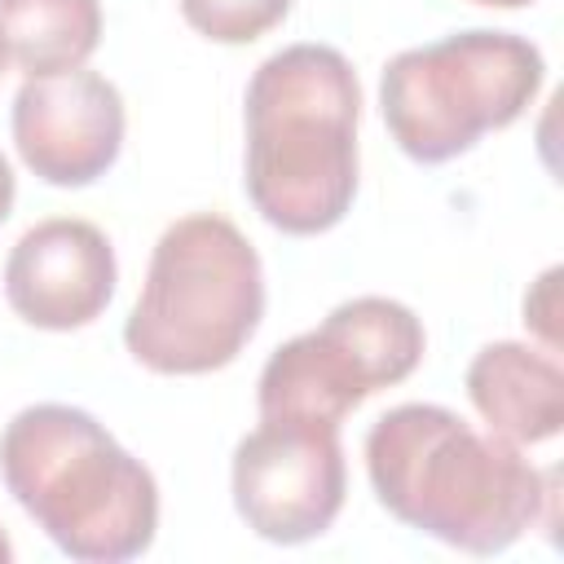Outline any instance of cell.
Listing matches in <instances>:
<instances>
[{"label": "cell", "mask_w": 564, "mask_h": 564, "mask_svg": "<svg viewBox=\"0 0 564 564\" xmlns=\"http://www.w3.org/2000/svg\"><path fill=\"white\" fill-rule=\"evenodd\" d=\"M13 194H18V185H13V167H9V159L0 154V225H4V216L13 212Z\"/></svg>", "instance_id": "5bb4252c"}, {"label": "cell", "mask_w": 564, "mask_h": 564, "mask_svg": "<svg viewBox=\"0 0 564 564\" xmlns=\"http://www.w3.org/2000/svg\"><path fill=\"white\" fill-rule=\"evenodd\" d=\"M13 145L40 181L62 189L93 185L119 159L123 97L88 66L26 75L13 97Z\"/></svg>", "instance_id": "ba28073f"}, {"label": "cell", "mask_w": 564, "mask_h": 564, "mask_svg": "<svg viewBox=\"0 0 564 564\" xmlns=\"http://www.w3.org/2000/svg\"><path fill=\"white\" fill-rule=\"evenodd\" d=\"M423 361V322L388 295L335 304L322 326L286 339L260 370V419H308L339 427L370 392L392 388Z\"/></svg>", "instance_id": "8992f818"}, {"label": "cell", "mask_w": 564, "mask_h": 564, "mask_svg": "<svg viewBox=\"0 0 564 564\" xmlns=\"http://www.w3.org/2000/svg\"><path fill=\"white\" fill-rule=\"evenodd\" d=\"M375 498L410 529L467 555L520 542L551 498V480L498 432H476L445 405L405 401L366 432Z\"/></svg>", "instance_id": "6da1fadb"}, {"label": "cell", "mask_w": 564, "mask_h": 564, "mask_svg": "<svg viewBox=\"0 0 564 564\" xmlns=\"http://www.w3.org/2000/svg\"><path fill=\"white\" fill-rule=\"evenodd\" d=\"M291 13V0H181V18L216 44H251Z\"/></svg>", "instance_id": "7c38bea8"}, {"label": "cell", "mask_w": 564, "mask_h": 564, "mask_svg": "<svg viewBox=\"0 0 564 564\" xmlns=\"http://www.w3.org/2000/svg\"><path fill=\"white\" fill-rule=\"evenodd\" d=\"M555 282H560V269H546L538 278V286L524 295V322L546 339V348H555V326H551V317H555Z\"/></svg>", "instance_id": "4fadbf2b"}, {"label": "cell", "mask_w": 564, "mask_h": 564, "mask_svg": "<svg viewBox=\"0 0 564 564\" xmlns=\"http://www.w3.org/2000/svg\"><path fill=\"white\" fill-rule=\"evenodd\" d=\"M0 44L26 75H62L101 44L97 0H0Z\"/></svg>", "instance_id": "8fae6325"}, {"label": "cell", "mask_w": 564, "mask_h": 564, "mask_svg": "<svg viewBox=\"0 0 564 564\" xmlns=\"http://www.w3.org/2000/svg\"><path fill=\"white\" fill-rule=\"evenodd\" d=\"M0 476L48 542L79 564H123L159 533V485L88 410L26 405L0 432Z\"/></svg>", "instance_id": "3957f363"}, {"label": "cell", "mask_w": 564, "mask_h": 564, "mask_svg": "<svg viewBox=\"0 0 564 564\" xmlns=\"http://www.w3.org/2000/svg\"><path fill=\"white\" fill-rule=\"evenodd\" d=\"M9 560H13V546H9V538L0 533V564H9Z\"/></svg>", "instance_id": "2e32d148"}, {"label": "cell", "mask_w": 564, "mask_h": 564, "mask_svg": "<svg viewBox=\"0 0 564 564\" xmlns=\"http://www.w3.org/2000/svg\"><path fill=\"white\" fill-rule=\"evenodd\" d=\"M4 62H9V53H4V44H0V75H4Z\"/></svg>", "instance_id": "e0dca14e"}, {"label": "cell", "mask_w": 564, "mask_h": 564, "mask_svg": "<svg viewBox=\"0 0 564 564\" xmlns=\"http://www.w3.org/2000/svg\"><path fill=\"white\" fill-rule=\"evenodd\" d=\"M542 79L546 62L524 35L476 26L397 53L379 79V110L414 163H445L516 123Z\"/></svg>", "instance_id": "5b68a950"}, {"label": "cell", "mask_w": 564, "mask_h": 564, "mask_svg": "<svg viewBox=\"0 0 564 564\" xmlns=\"http://www.w3.org/2000/svg\"><path fill=\"white\" fill-rule=\"evenodd\" d=\"M264 317V269L247 234L194 212L172 220L150 256L123 344L154 375H207L229 366Z\"/></svg>", "instance_id": "277c9868"}, {"label": "cell", "mask_w": 564, "mask_h": 564, "mask_svg": "<svg viewBox=\"0 0 564 564\" xmlns=\"http://www.w3.org/2000/svg\"><path fill=\"white\" fill-rule=\"evenodd\" d=\"M348 494L339 427L308 419H260L234 449V507L264 542L322 538Z\"/></svg>", "instance_id": "52a82bcc"}, {"label": "cell", "mask_w": 564, "mask_h": 564, "mask_svg": "<svg viewBox=\"0 0 564 564\" xmlns=\"http://www.w3.org/2000/svg\"><path fill=\"white\" fill-rule=\"evenodd\" d=\"M119 264L110 238L93 220L53 216L31 225L4 264L9 308L40 330H79L97 322L115 295Z\"/></svg>", "instance_id": "9c48e42d"}, {"label": "cell", "mask_w": 564, "mask_h": 564, "mask_svg": "<svg viewBox=\"0 0 564 564\" xmlns=\"http://www.w3.org/2000/svg\"><path fill=\"white\" fill-rule=\"evenodd\" d=\"M471 4H489V9H524L533 0H471Z\"/></svg>", "instance_id": "9a60e30c"}, {"label": "cell", "mask_w": 564, "mask_h": 564, "mask_svg": "<svg viewBox=\"0 0 564 564\" xmlns=\"http://www.w3.org/2000/svg\"><path fill=\"white\" fill-rule=\"evenodd\" d=\"M467 397L489 432L538 445L564 427V375L551 352L516 339L485 344L467 366Z\"/></svg>", "instance_id": "30bf717a"}, {"label": "cell", "mask_w": 564, "mask_h": 564, "mask_svg": "<svg viewBox=\"0 0 564 564\" xmlns=\"http://www.w3.org/2000/svg\"><path fill=\"white\" fill-rule=\"evenodd\" d=\"M361 84L330 44H291L247 84V198L282 234L339 225L357 194Z\"/></svg>", "instance_id": "7a4b0ae2"}]
</instances>
